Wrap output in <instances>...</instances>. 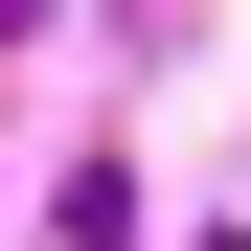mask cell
Listing matches in <instances>:
<instances>
[{
	"label": "cell",
	"instance_id": "cell-1",
	"mask_svg": "<svg viewBox=\"0 0 251 251\" xmlns=\"http://www.w3.org/2000/svg\"><path fill=\"white\" fill-rule=\"evenodd\" d=\"M0 23H46V0H0Z\"/></svg>",
	"mask_w": 251,
	"mask_h": 251
}]
</instances>
